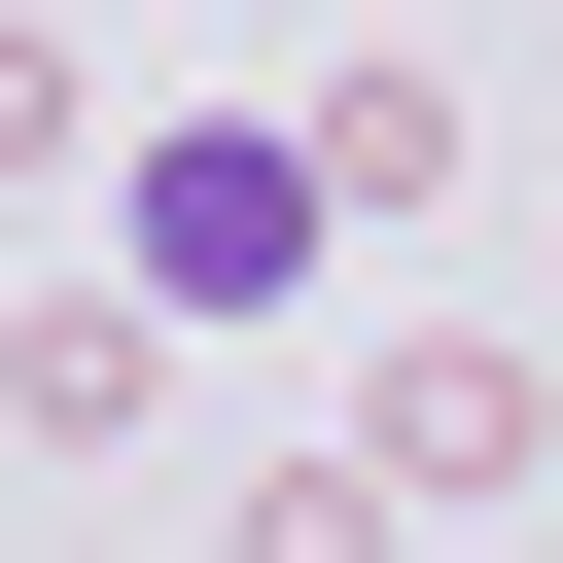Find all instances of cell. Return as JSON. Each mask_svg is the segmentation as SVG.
Returning <instances> with one entry per match:
<instances>
[{
    "label": "cell",
    "mask_w": 563,
    "mask_h": 563,
    "mask_svg": "<svg viewBox=\"0 0 563 563\" xmlns=\"http://www.w3.org/2000/svg\"><path fill=\"white\" fill-rule=\"evenodd\" d=\"M282 246H317V176H282V141H176V176H141V282H176V317H246Z\"/></svg>",
    "instance_id": "6da1fadb"
}]
</instances>
